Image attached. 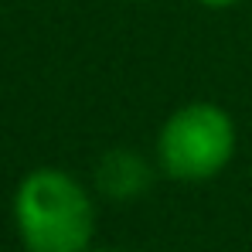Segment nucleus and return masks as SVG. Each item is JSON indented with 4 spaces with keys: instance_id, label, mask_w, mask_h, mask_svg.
Wrapping results in <instances>:
<instances>
[{
    "instance_id": "1",
    "label": "nucleus",
    "mask_w": 252,
    "mask_h": 252,
    "mask_svg": "<svg viewBox=\"0 0 252 252\" xmlns=\"http://www.w3.org/2000/svg\"><path fill=\"white\" fill-rule=\"evenodd\" d=\"M14 225L28 252H89L95 208L79 177L58 167H38L14 191Z\"/></svg>"
},
{
    "instance_id": "2",
    "label": "nucleus",
    "mask_w": 252,
    "mask_h": 252,
    "mask_svg": "<svg viewBox=\"0 0 252 252\" xmlns=\"http://www.w3.org/2000/svg\"><path fill=\"white\" fill-rule=\"evenodd\" d=\"M239 143L235 120L218 102H184L157 133V167L170 181L201 184L232 164Z\"/></svg>"
},
{
    "instance_id": "3",
    "label": "nucleus",
    "mask_w": 252,
    "mask_h": 252,
    "mask_svg": "<svg viewBox=\"0 0 252 252\" xmlns=\"http://www.w3.org/2000/svg\"><path fill=\"white\" fill-rule=\"evenodd\" d=\"M150 181H154L150 164L133 150H109V154H102V160L95 167V188L109 201L143 198L150 191Z\"/></svg>"
},
{
    "instance_id": "4",
    "label": "nucleus",
    "mask_w": 252,
    "mask_h": 252,
    "mask_svg": "<svg viewBox=\"0 0 252 252\" xmlns=\"http://www.w3.org/2000/svg\"><path fill=\"white\" fill-rule=\"evenodd\" d=\"M201 7H208V10H225V7H235L239 0H198Z\"/></svg>"
},
{
    "instance_id": "5",
    "label": "nucleus",
    "mask_w": 252,
    "mask_h": 252,
    "mask_svg": "<svg viewBox=\"0 0 252 252\" xmlns=\"http://www.w3.org/2000/svg\"><path fill=\"white\" fill-rule=\"evenodd\" d=\"M89 252H133V249H120V246H106V249H89Z\"/></svg>"
}]
</instances>
